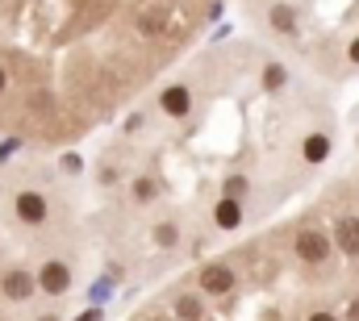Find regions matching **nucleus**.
I'll return each instance as SVG.
<instances>
[{
    "instance_id": "obj_8",
    "label": "nucleus",
    "mask_w": 359,
    "mask_h": 321,
    "mask_svg": "<svg viewBox=\"0 0 359 321\" xmlns=\"http://www.w3.org/2000/svg\"><path fill=\"white\" fill-rule=\"evenodd\" d=\"M243 217H247V213H243V205H238V200H217V209H213V221H217L222 230H238V226H243Z\"/></svg>"
},
{
    "instance_id": "obj_11",
    "label": "nucleus",
    "mask_w": 359,
    "mask_h": 321,
    "mask_svg": "<svg viewBox=\"0 0 359 321\" xmlns=\"http://www.w3.org/2000/svg\"><path fill=\"white\" fill-rule=\"evenodd\" d=\"M305 321H339V317H334L330 309H313V313H309V317H305Z\"/></svg>"
},
{
    "instance_id": "obj_2",
    "label": "nucleus",
    "mask_w": 359,
    "mask_h": 321,
    "mask_svg": "<svg viewBox=\"0 0 359 321\" xmlns=\"http://www.w3.org/2000/svg\"><path fill=\"white\" fill-rule=\"evenodd\" d=\"M297 254H301V263L322 267L326 254H330V238H326L318 226H301V230H297Z\"/></svg>"
},
{
    "instance_id": "obj_13",
    "label": "nucleus",
    "mask_w": 359,
    "mask_h": 321,
    "mask_svg": "<svg viewBox=\"0 0 359 321\" xmlns=\"http://www.w3.org/2000/svg\"><path fill=\"white\" fill-rule=\"evenodd\" d=\"M351 321H359V301H355V305H351Z\"/></svg>"
},
{
    "instance_id": "obj_12",
    "label": "nucleus",
    "mask_w": 359,
    "mask_h": 321,
    "mask_svg": "<svg viewBox=\"0 0 359 321\" xmlns=\"http://www.w3.org/2000/svg\"><path fill=\"white\" fill-rule=\"evenodd\" d=\"M76 321H100V313H84V317H76Z\"/></svg>"
},
{
    "instance_id": "obj_3",
    "label": "nucleus",
    "mask_w": 359,
    "mask_h": 321,
    "mask_svg": "<svg viewBox=\"0 0 359 321\" xmlns=\"http://www.w3.org/2000/svg\"><path fill=\"white\" fill-rule=\"evenodd\" d=\"M234 284H238L234 267H226V263H209V267H201V292H209V296H226Z\"/></svg>"
},
{
    "instance_id": "obj_1",
    "label": "nucleus",
    "mask_w": 359,
    "mask_h": 321,
    "mask_svg": "<svg viewBox=\"0 0 359 321\" xmlns=\"http://www.w3.org/2000/svg\"><path fill=\"white\" fill-rule=\"evenodd\" d=\"M222 0H0V130L76 142L121 113Z\"/></svg>"
},
{
    "instance_id": "obj_5",
    "label": "nucleus",
    "mask_w": 359,
    "mask_h": 321,
    "mask_svg": "<svg viewBox=\"0 0 359 321\" xmlns=\"http://www.w3.org/2000/svg\"><path fill=\"white\" fill-rule=\"evenodd\" d=\"M38 284H42V292H50V296L67 292V288H72V271H67V263H46V267L38 271Z\"/></svg>"
},
{
    "instance_id": "obj_7",
    "label": "nucleus",
    "mask_w": 359,
    "mask_h": 321,
    "mask_svg": "<svg viewBox=\"0 0 359 321\" xmlns=\"http://www.w3.org/2000/svg\"><path fill=\"white\" fill-rule=\"evenodd\" d=\"M159 109H163L168 117H184V113L192 109V92H188L184 83H176V88H168V92H163V100H159Z\"/></svg>"
},
{
    "instance_id": "obj_10",
    "label": "nucleus",
    "mask_w": 359,
    "mask_h": 321,
    "mask_svg": "<svg viewBox=\"0 0 359 321\" xmlns=\"http://www.w3.org/2000/svg\"><path fill=\"white\" fill-rule=\"evenodd\" d=\"M326 151H330V138H326V134H309V138H305V159L309 163H322Z\"/></svg>"
},
{
    "instance_id": "obj_6",
    "label": "nucleus",
    "mask_w": 359,
    "mask_h": 321,
    "mask_svg": "<svg viewBox=\"0 0 359 321\" xmlns=\"http://www.w3.org/2000/svg\"><path fill=\"white\" fill-rule=\"evenodd\" d=\"M13 205H17V217H21V221H29V226H42V221H46V200H42L38 192H21Z\"/></svg>"
},
{
    "instance_id": "obj_9",
    "label": "nucleus",
    "mask_w": 359,
    "mask_h": 321,
    "mask_svg": "<svg viewBox=\"0 0 359 321\" xmlns=\"http://www.w3.org/2000/svg\"><path fill=\"white\" fill-rule=\"evenodd\" d=\"M29 288H34V284H29V275H25V271H8V275H4V284H0V292H4V296H13V301H25V296H29Z\"/></svg>"
},
{
    "instance_id": "obj_4",
    "label": "nucleus",
    "mask_w": 359,
    "mask_h": 321,
    "mask_svg": "<svg viewBox=\"0 0 359 321\" xmlns=\"http://www.w3.org/2000/svg\"><path fill=\"white\" fill-rule=\"evenodd\" d=\"M334 242L347 259H359V213H343L334 221Z\"/></svg>"
}]
</instances>
